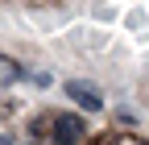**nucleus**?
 I'll return each instance as SVG.
<instances>
[{
	"label": "nucleus",
	"instance_id": "obj_1",
	"mask_svg": "<svg viewBox=\"0 0 149 145\" xmlns=\"http://www.w3.org/2000/svg\"><path fill=\"white\" fill-rule=\"evenodd\" d=\"M50 137H54V145H74V141L83 137V120L79 116H54Z\"/></svg>",
	"mask_w": 149,
	"mask_h": 145
},
{
	"label": "nucleus",
	"instance_id": "obj_2",
	"mask_svg": "<svg viewBox=\"0 0 149 145\" xmlns=\"http://www.w3.org/2000/svg\"><path fill=\"white\" fill-rule=\"evenodd\" d=\"M66 96L79 104L83 112H100V108H104V96H100L91 83H79V79H74V83H66Z\"/></svg>",
	"mask_w": 149,
	"mask_h": 145
},
{
	"label": "nucleus",
	"instance_id": "obj_3",
	"mask_svg": "<svg viewBox=\"0 0 149 145\" xmlns=\"http://www.w3.org/2000/svg\"><path fill=\"white\" fill-rule=\"evenodd\" d=\"M13 79H21V66H17L13 58H4V54H0V87H8Z\"/></svg>",
	"mask_w": 149,
	"mask_h": 145
}]
</instances>
